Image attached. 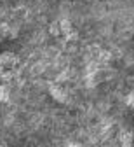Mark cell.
Returning a JSON list of instances; mask_svg holds the SVG:
<instances>
[{"mask_svg":"<svg viewBox=\"0 0 134 147\" xmlns=\"http://www.w3.org/2000/svg\"><path fill=\"white\" fill-rule=\"evenodd\" d=\"M51 33H52V35H59V33H61V30H59V21L51 25Z\"/></svg>","mask_w":134,"mask_h":147,"instance_id":"cell-7","label":"cell"},{"mask_svg":"<svg viewBox=\"0 0 134 147\" xmlns=\"http://www.w3.org/2000/svg\"><path fill=\"white\" fill-rule=\"evenodd\" d=\"M119 142H120V147H132V142H134V138H132V133L131 131H120V135H119Z\"/></svg>","mask_w":134,"mask_h":147,"instance_id":"cell-3","label":"cell"},{"mask_svg":"<svg viewBox=\"0 0 134 147\" xmlns=\"http://www.w3.org/2000/svg\"><path fill=\"white\" fill-rule=\"evenodd\" d=\"M12 33V26L5 21H0V37H11Z\"/></svg>","mask_w":134,"mask_h":147,"instance_id":"cell-6","label":"cell"},{"mask_svg":"<svg viewBox=\"0 0 134 147\" xmlns=\"http://www.w3.org/2000/svg\"><path fill=\"white\" fill-rule=\"evenodd\" d=\"M59 30H61V35H65V37L73 35V25H71V21L70 20H61L59 21Z\"/></svg>","mask_w":134,"mask_h":147,"instance_id":"cell-4","label":"cell"},{"mask_svg":"<svg viewBox=\"0 0 134 147\" xmlns=\"http://www.w3.org/2000/svg\"><path fill=\"white\" fill-rule=\"evenodd\" d=\"M9 96H11L9 86H5V84H0V103H5V102H9Z\"/></svg>","mask_w":134,"mask_h":147,"instance_id":"cell-5","label":"cell"},{"mask_svg":"<svg viewBox=\"0 0 134 147\" xmlns=\"http://www.w3.org/2000/svg\"><path fill=\"white\" fill-rule=\"evenodd\" d=\"M66 147H82V145H80V144H75V142H71V144H68Z\"/></svg>","mask_w":134,"mask_h":147,"instance_id":"cell-10","label":"cell"},{"mask_svg":"<svg viewBox=\"0 0 134 147\" xmlns=\"http://www.w3.org/2000/svg\"><path fill=\"white\" fill-rule=\"evenodd\" d=\"M0 2H4V0H0Z\"/></svg>","mask_w":134,"mask_h":147,"instance_id":"cell-13","label":"cell"},{"mask_svg":"<svg viewBox=\"0 0 134 147\" xmlns=\"http://www.w3.org/2000/svg\"><path fill=\"white\" fill-rule=\"evenodd\" d=\"M4 68H5V65H4V63H2V60H0V77H2V74H4V72H5V70H4Z\"/></svg>","mask_w":134,"mask_h":147,"instance_id":"cell-9","label":"cell"},{"mask_svg":"<svg viewBox=\"0 0 134 147\" xmlns=\"http://www.w3.org/2000/svg\"><path fill=\"white\" fill-rule=\"evenodd\" d=\"M0 60H2V63L5 67H14L17 63V56H16L14 53H9V51H5V53L0 54Z\"/></svg>","mask_w":134,"mask_h":147,"instance_id":"cell-2","label":"cell"},{"mask_svg":"<svg viewBox=\"0 0 134 147\" xmlns=\"http://www.w3.org/2000/svg\"><path fill=\"white\" fill-rule=\"evenodd\" d=\"M49 93H51V96H52L56 102H61V103H65V102L68 100V95H66V91L63 89V86L56 84V82H52V84L49 86Z\"/></svg>","mask_w":134,"mask_h":147,"instance_id":"cell-1","label":"cell"},{"mask_svg":"<svg viewBox=\"0 0 134 147\" xmlns=\"http://www.w3.org/2000/svg\"><path fill=\"white\" fill-rule=\"evenodd\" d=\"M125 103H127V107H132L134 109V91L125 96Z\"/></svg>","mask_w":134,"mask_h":147,"instance_id":"cell-8","label":"cell"},{"mask_svg":"<svg viewBox=\"0 0 134 147\" xmlns=\"http://www.w3.org/2000/svg\"><path fill=\"white\" fill-rule=\"evenodd\" d=\"M0 21H2V11H0Z\"/></svg>","mask_w":134,"mask_h":147,"instance_id":"cell-12","label":"cell"},{"mask_svg":"<svg viewBox=\"0 0 134 147\" xmlns=\"http://www.w3.org/2000/svg\"><path fill=\"white\" fill-rule=\"evenodd\" d=\"M0 147H7V145H5V144H4V142H0Z\"/></svg>","mask_w":134,"mask_h":147,"instance_id":"cell-11","label":"cell"}]
</instances>
